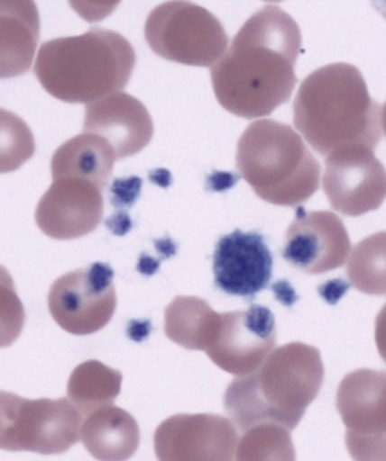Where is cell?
Listing matches in <instances>:
<instances>
[{"label":"cell","mask_w":386,"mask_h":461,"mask_svg":"<svg viewBox=\"0 0 386 461\" xmlns=\"http://www.w3.org/2000/svg\"><path fill=\"white\" fill-rule=\"evenodd\" d=\"M41 36V17L33 2H0V79L31 69Z\"/></svg>","instance_id":"e0dca14e"},{"label":"cell","mask_w":386,"mask_h":461,"mask_svg":"<svg viewBox=\"0 0 386 461\" xmlns=\"http://www.w3.org/2000/svg\"><path fill=\"white\" fill-rule=\"evenodd\" d=\"M320 351L304 343L274 348L259 368L236 376L225 394V409L241 433L262 424L293 430L323 385Z\"/></svg>","instance_id":"3957f363"},{"label":"cell","mask_w":386,"mask_h":461,"mask_svg":"<svg viewBox=\"0 0 386 461\" xmlns=\"http://www.w3.org/2000/svg\"><path fill=\"white\" fill-rule=\"evenodd\" d=\"M160 267V261L152 259V257H142L140 264H138V271L142 272L143 275L152 276L155 274V272Z\"/></svg>","instance_id":"4dcf8cb0"},{"label":"cell","mask_w":386,"mask_h":461,"mask_svg":"<svg viewBox=\"0 0 386 461\" xmlns=\"http://www.w3.org/2000/svg\"><path fill=\"white\" fill-rule=\"evenodd\" d=\"M336 406L346 428V445L356 460L382 459L385 452V374L361 369L339 386Z\"/></svg>","instance_id":"9c48e42d"},{"label":"cell","mask_w":386,"mask_h":461,"mask_svg":"<svg viewBox=\"0 0 386 461\" xmlns=\"http://www.w3.org/2000/svg\"><path fill=\"white\" fill-rule=\"evenodd\" d=\"M271 290L274 292L275 299L284 306H293L297 300H299L294 287L291 286L287 280L277 281L276 284L271 286Z\"/></svg>","instance_id":"83f0119b"},{"label":"cell","mask_w":386,"mask_h":461,"mask_svg":"<svg viewBox=\"0 0 386 461\" xmlns=\"http://www.w3.org/2000/svg\"><path fill=\"white\" fill-rule=\"evenodd\" d=\"M349 287L350 285L345 281L336 279L326 282L325 285L319 286L318 291L326 303L335 305L348 292Z\"/></svg>","instance_id":"4316f807"},{"label":"cell","mask_w":386,"mask_h":461,"mask_svg":"<svg viewBox=\"0 0 386 461\" xmlns=\"http://www.w3.org/2000/svg\"><path fill=\"white\" fill-rule=\"evenodd\" d=\"M323 187L331 207L358 217L378 210L386 192L385 168L372 149L351 146L326 156Z\"/></svg>","instance_id":"30bf717a"},{"label":"cell","mask_w":386,"mask_h":461,"mask_svg":"<svg viewBox=\"0 0 386 461\" xmlns=\"http://www.w3.org/2000/svg\"><path fill=\"white\" fill-rule=\"evenodd\" d=\"M296 214L285 236V260L309 275L343 267L350 255L351 241L341 218L333 212H306L303 207Z\"/></svg>","instance_id":"4fadbf2b"},{"label":"cell","mask_w":386,"mask_h":461,"mask_svg":"<svg viewBox=\"0 0 386 461\" xmlns=\"http://www.w3.org/2000/svg\"><path fill=\"white\" fill-rule=\"evenodd\" d=\"M275 346V316L267 307L253 304L246 311L220 314L206 353L225 373L240 376L259 368Z\"/></svg>","instance_id":"8fae6325"},{"label":"cell","mask_w":386,"mask_h":461,"mask_svg":"<svg viewBox=\"0 0 386 461\" xmlns=\"http://www.w3.org/2000/svg\"><path fill=\"white\" fill-rule=\"evenodd\" d=\"M301 44L300 28L285 10L273 5L259 10L211 67L217 102L237 117L270 116L293 95Z\"/></svg>","instance_id":"6da1fadb"},{"label":"cell","mask_w":386,"mask_h":461,"mask_svg":"<svg viewBox=\"0 0 386 461\" xmlns=\"http://www.w3.org/2000/svg\"><path fill=\"white\" fill-rule=\"evenodd\" d=\"M219 321L220 314L206 300L177 296L165 311V333L183 348L206 351Z\"/></svg>","instance_id":"ffe728a7"},{"label":"cell","mask_w":386,"mask_h":461,"mask_svg":"<svg viewBox=\"0 0 386 461\" xmlns=\"http://www.w3.org/2000/svg\"><path fill=\"white\" fill-rule=\"evenodd\" d=\"M123 375L100 361L88 360L73 370L68 395L81 414L113 405L121 393Z\"/></svg>","instance_id":"44dd1931"},{"label":"cell","mask_w":386,"mask_h":461,"mask_svg":"<svg viewBox=\"0 0 386 461\" xmlns=\"http://www.w3.org/2000/svg\"><path fill=\"white\" fill-rule=\"evenodd\" d=\"M385 232L366 238L351 254L348 275L356 289L366 294H385Z\"/></svg>","instance_id":"7402d4cb"},{"label":"cell","mask_w":386,"mask_h":461,"mask_svg":"<svg viewBox=\"0 0 386 461\" xmlns=\"http://www.w3.org/2000/svg\"><path fill=\"white\" fill-rule=\"evenodd\" d=\"M273 264L263 236L236 230L222 237L216 246V286L226 294L253 300L269 286Z\"/></svg>","instance_id":"9a60e30c"},{"label":"cell","mask_w":386,"mask_h":461,"mask_svg":"<svg viewBox=\"0 0 386 461\" xmlns=\"http://www.w3.org/2000/svg\"><path fill=\"white\" fill-rule=\"evenodd\" d=\"M106 225L113 232H115L116 235H125L126 232L131 230L132 221L130 216L127 215V212H121L108 218Z\"/></svg>","instance_id":"f1b7e54d"},{"label":"cell","mask_w":386,"mask_h":461,"mask_svg":"<svg viewBox=\"0 0 386 461\" xmlns=\"http://www.w3.org/2000/svg\"><path fill=\"white\" fill-rule=\"evenodd\" d=\"M239 434L216 414H178L158 426L153 443L161 460H234Z\"/></svg>","instance_id":"7c38bea8"},{"label":"cell","mask_w":386,"mask_h":461,"mask_svg":"<svg viewBox=\"0 0 386 461\" xmlns=\"http://www.w3.org/2000/svg\"><path fill=\"white\" fill-rule=\"evenodd\" d=\"M102 188L76 177H60L44 193L36 221L44 235L73 240L91 234L103 218Z\"/></svg>","instance_id":"5bb4252c"},{"label":"cell","mask_w":386,"mask_h":461,"mask_svg":"<svg viewBox=\"0 0 386 461\" xmlns=\"http://www.w3.org/2000/svg\"><path fill=\"white\" fill-rule=\"evenodd\" d=\"M36 151L33 133L21 117L0 108V175L18 170Z\"/></svg>","instance_id":"cb8c5ba5"},{"label":"cell","mask_w":386,"mask_h":461,"mask_svg":"<svg viewBox=\"0 0 386 461\" xmlns=\"http://www.w3.org/2000/svg\"><path fill=\"white\" fill-rule=\"evenodd\" d=\"M142 180L138 176L117 178L111 186L110 201L115 207L128 208L140 198Z\"/></svg>","instance_id":"484cf974"},{"label":"cell","mask_w":386,"mask_h":461,"mask_svg":"<svg viewBox=\"0 0 386 461\" xmlns=\"http://www.w3.org/2000/svg\"><path fill=\"white\" fill-rule=\"evenodd\" d=\"M289 430L273 424H262L245 430L236 446L235 459H295Z\"/></svg>","instance_id":"603a6c76"},{"label":"cell","mask_w":386,"mask_h":461,"mask_svg":"<svg viewBox=\"0 0 386 461\" xmlns=\"http://www.w3.org/2000/svg\"><path fill=\"white\" fill-rule=\"evenodd\" d=\"M81 439L94 458L126 460L140 445V428L125 410L106 406L88 414L81 426Z\"/></svg>","instance_id":"ac0fdd59"},{"label":"cell","mask_w":386,"mask_h":461,"mask_svg":"<svg viewBox=\"0 0 386 461\" xmlns=\"http://www.w3.org/2000/svg\"><path fill=\"white\" fill-rule=\"evenodd\" d=\"M135 64V50L121 33L91 28L81 36L44 42L34 73L59 101L91 104L122 92Z\"/></svg>","instance_id":"277c9868"},{"label":"cell","mask_w":386,"mask_h":461,"mask_svg":"<svg viewBox=\"0 0 386 461\" xmlns=\"http://www.w3.org/2000/svg\"><path fill=\"white\" fill-rule=\"evenodd\" d=\"M83 129L103 138L116 158L137 155L153 135V123L145 105L124 92L87 104Z\"/></svg>","instance_id":"2e32d148"},{"label":"cell","mask_w":386,"mask_h":461,"mask_svg":"<svg viewBox=\"0 0 386 461\" xmlns=\"http://www.w3.org/2000/svg\"><path fill=\"white\" fill-rule=\"evenodd\" d=\"M237 177L232 173L216 172L214 176L209 178L210 187L212 191H224L231 188L235 185Z\"/></svg>","instance_id":"f546056e"},{"label":"cell","mask_w":386,"mask_h":461,"mask_svg":"<svg viewBox=\"0 0 386 461\" xmlns=\"http://www.w3.org/2000/svg\"><path fill=\"white\" fill-rule=\"evenodd\" d=\"M294 122L320 156L351 146L374 150L385 136V105L371 97L358 68L334 63L316 69L301 83Z\"/></svg>","instance_id":"7a4b0ae2"},{"label":"cell","mask_w":386,"mask_h":461,"mask_svg":"<svg viewBox=\"0 0 386 461\" xmlns=\"http://www.w3.org/2000/svg\"><path fill=\"white\" fill-rule=\"evenodd\" d=\"M236 167L257 196L277 206H299L320 185V163L303 138L273 119L247 127L237 143Z\"/></svg>","instance_id":"5b68a950"},{"label":"cell","mask_w":386,"mask_h":461,"mask_svg":"<svg viewBox=\"0 0 386 461\" xmlns=\"http://www.w3.org/2000/svg\"><path fill=\"white\" fill-rule=\"evenodd\" d=\"M116 160L115 152L103 138L84 132L64 142L54 152L52 178H81L103 190L110 180Z\"/></svg>","instance_id":"d6986e66"},{"label":"cell","mask_w":386,"mask_h":461,"mask_svg":"<svg viewBox=\"0 0 386 461\" xmlns=\"http://www.w3.org/2000/svg\"><path fill=\"white\" fill-rule=\"evenodd\" d=\"M24 321L26 313L14 289L13 277L0 266V348H6L18 339Z\"/></svg>","instance_id":"d4e9b609"},{"label":"cell","mask_w":386,"mask_h":461,"mask_svg":"<svg viewBox=\"0 0 386 461\" xmlns=\"http://www.w3.org/2000/svg\"><path fill=\"white\" fill-rule=\"evenodd\" d=\"M82 414L67 399L28 400L0 391V449L66 453L81 438Z\"/></svg>","instance_id":"8992f818"},{"label":"cell","mask_w":386,"mask_h":461,"mask_svg":"<svg viewBox=\"0 0 386 461\" xmlns=\"http://www.w3.org/2000/svg\"><path fill=\"white\" fill-rule=\"evenodd\" d=\"M114 271L96 262L59 277L48 295L49 311L62 330L87 336L106 327L116 311Z\"/></svg>","instance_id":"ba28073f"},{"label":"cell","mask_w":386,"mask_h":461,"mask_svg":"<svg viewBox=\"0 0 386 461\" xmlns=\"http://www.w3.org/2000/svg\"><path fill=\"white\" fill-rule=\"evenodd\" d=\"M145 38L153 52L168 61L210 68L224 56L229 37L209 10L188 2H170L152 10Z\"/></svg>","instance_id":"52a82bcc"}]
</instances>
